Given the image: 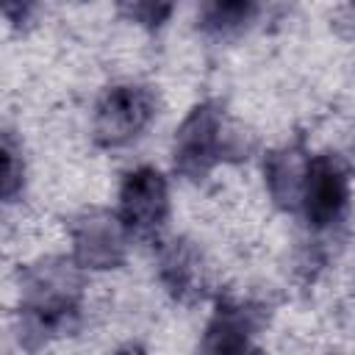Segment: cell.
I'll return each mask as SVG.
<instances>
[{
	"label": "cell",
	"mask_w": 355,
	"mask_h": 355,
	"mask_svg": "<svg viewBox=\"0 0 355 355\" xmlns=\"http://www.w3.org/2000/svg\"><path fill=\"white\" fill-rule=\"evenodd\" d=\"M153 114H155V100L150 89L136 83L111 86L94 108V122H92L94 139L103 147L128 144L150 125Z\"/></svg>",
	"instance_id": "6da1fadb"
},
{
	"label": "cell",
	"mask_w": 355,
	"mask_h": 355,
	"mask_svg": "<svg viewBox=\"0 0 355 355\" xmlns=\"http://www.w3.org/2000/svg\"><path fill=\"white\" fill-rule=\"evenodd\" d=\"M161 275H164L166 286L175 294L186 297V294L197 291V283H200V261H197V255L189 247H183V244L175 241V247H169L164 252V258H161Z\"/></svg>",
	"instance_id": "ba28073f"
},
{
	"label": "cell",
	"mask_w": 355,
	"mask_h": 355,
	"mask_svg": "<svg viewBox=\"0 0 355 355\" xmlns=\"http://www.w3.org/2000/svg\"><path fill=\"white\" fill-rule=\"evenodd\" d=\"M116 222L119 219L89 216L78 225V230H75V261L80 266L111 269L114 263H119L125 241H122V230H119Z\"/></svg>",
	"instance_id": "5b68a950"
},
{
	"label": "cell",
	"mask_w": 355,
	"mask_h": 355,
	"mask_svg": "<svg viewBox=\"0 0 355 355\" xmlns=\"http://www.w3.org/2000/svg\"><path fill=\"white\" fill-rule=\"evenodd\" d=\"M200 355H255L250 349V313L233 305L219 308L202 336Z\"/></svg>",
	"instance_id": "8992f818"
},
{
	"label": "cell",
	"mask_w": 355,
	"mask_h": 355,
	"mask_svg": "<svg viewBox=\"0 0 355 355\" xmlns=\"http://www.w3.org/2000/svg\"><path fill=\"white\" fill-rule=\"evenodd\" d=\"M225 153V122L214 103L191 108L175 136V169L189 178L205 175Z\"/></svg>",
	"instance_id": "7a4b0ae2"
},
{
	"label": "cell",
	"mask_w": 355,
	"mask_h": 355,
	"mask_svg": "<svg viewBox=\"0 0 355 355\" xmlns=\"http://www.w3.org/2000/svg\"><path fill=\"white\" fill-rule=\"evenodd\" d=\"M169 211V189L158 169L139 166L125 175L119 186V211L116 219L125 230L136 236L155 233Z\"/></svg>",
	"instance_id": "3957f363"
},
{
	"label": "cell",
	"mask_w": 355,
	"mask_h": 355,
	"mask_svg": "<svg viewBox=\"0 0 355 355\" xmlns=\"http://www.w3.org/2000/svg\"><path fill=\"white\" fill-rule=\"evenodd\" d=\"M349 202V175L336 155H316L308 161L302 211L313 227L333 225Z\"/></svg>",
	"instance_id": "277c9868"
},
{
	"label": "cell",
	"mask_w": 355,
	"mask_h": 355,
	"mask_svg": "<svg viewBox=\"0 0 355 355\" xmlns=\"http://www.w3.org/2000/svg\"><path fill=\"white\" fill-rule=\"evenodd\" d=\"M114 355H144V352H141L139 347H133V344H130V347H122V349H116Z\"/></svg>",
	"instance_id": "7c38bea8"
},
{
	"label": "cell",
	"mask_w": 355,
	"mask_h": 355,
	"mask_svg": "<svg viewBox=\"0 0 355 355\" xmlns=\"http://www.w3.org/2000/svg\"><path fill=\"white\" fill-rule=\"evenodd\" d=\"M252 11H255V6H250V3H211L202 8V19L214 31H227V28L247 22L252 17Z\"/></svg>",
	"instance_id": "9c48e42d"
},
{
	"label": "cell",
	"mask_w": 355,
	"mask_h": 355,
	"mask_svg": "<svg viewBox=\"0 0 355 355\" xmlns=\"http://www.w3.org/2000/svg\"><path fill=\"white\" fill-rule=\"evenodd\" d=\"M125 11L133 17V19H139V22H161L172 8L169 6H153V3H139V6H125Z\"/></svg>",
	"instance_id": "8fae6325"
},
{
	"label": "cell",
	"mask_w": 355,
	"mask_h": 355,
	"mask_svg": "<svg viewBox=\"0 0 355 355\" xmlns=\"http://www.w3.org/2000/svg\"><path fill=\"white\" fill-rule=\"evenodd\" d=\"M308 161L302 150L288 147L280 150L269 158L266 164V180H269V191L272 197L286 205L294 208L302 202V189H305V175H308Z\"/></svg>",
	"instance_id": "52a82bcc"
},
{
	"label": "cell",
	"mask_w": 355,
	"mask_h": 355,
	"mask_svg": "<svg viewBox=\"0 0 355 355\" xmlns=\"http://www.w3.org/2000/svg\"><path fill=\"white\" fill-rule=\"evenodd\" d=\"M17 183H22V166H17L14 144H11V139H6V144H3V194H6V200L14 197Z\"/></svg>",
	"instance_id": "30bf717a"
}]
</instances>
